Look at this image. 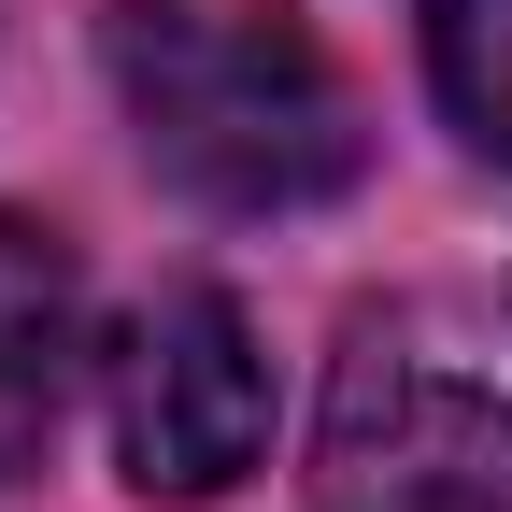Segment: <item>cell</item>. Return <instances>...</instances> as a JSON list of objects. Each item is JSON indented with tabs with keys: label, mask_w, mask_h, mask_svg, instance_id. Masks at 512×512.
<instances>
[{
	"label": "cell",
	"mask_w": 512,
	"mask_h": 512,
	"mask_svg": "<svg viewBox=\"0 0 512 512\" xmlns=\"http://www.w3.org/2000/svg\"><path fill=\"white\" fill-rule=\"evenodd\" d=\"M72 356H86V285H72V242L0 214V484H15L43 441H57V399H72Z\"/></svg>",
	"instance_id": "277c9868"
},
{
	"label": "cell",
	"mask_w": 512,
	"mask_h": 512,
	"mask_svg": "<svg viewBox=\"0 0 512 512\" xmlns=\"http://www.w3.org/2000/svg\"><path fill=\"white\" fill-rule=\"evenodd\" d=\"M271 441V356H256L242 299L171 285L114 328V470L143 498H228Z\"/></svg>",
	"instance_id": "7a4b0ae2"
},
{
	"label": "cell",
	"mask_w": 512,
	"mask_h": 512,
	"mask_svg": "<svg viewBox=\"0 0 512 512\" xmlns=\"http://www.w3.org/2000/svg\"><path fill=\"white\" fill-rule=\"evenodd\" d=\"M100 57H114V100L143 128V157L214 214H299L356 185L370 128H356V86L313 57L285 15H228V0H114L100 15Z\"/></svg>",
	"instance_id": "6da1fadb"
},
{
	"label": "cell",
	"mask_w": 512,
	"mask_h": 512,
	"mask_svg": "<svg viewBox=\"0 0 512 512\" xmlns=\"http://www.w3.org/2000/svg\"><path fill=\"white\" fill-rule=\"evenodd\" d=\"M427 86L484 157H512V0H427Z\"/></svg>",
	"instance_id": "5b68a950"
},
{
	"label": "cell",
	"mask_w": 512,
	"mask_h": 512,
	"mask_svg": "<svg viewBox=\"0 0 512 512\" xmlns=\"http://www.w3.org/2000/svg\"><path fill=\"white\" fill-rule=\"evenodd\" d=\"M313 498L328 512H512V399L356 342L342 384H328Z\"/></svg>",
	"instance_id": "3957f363"
}]
</instances>
